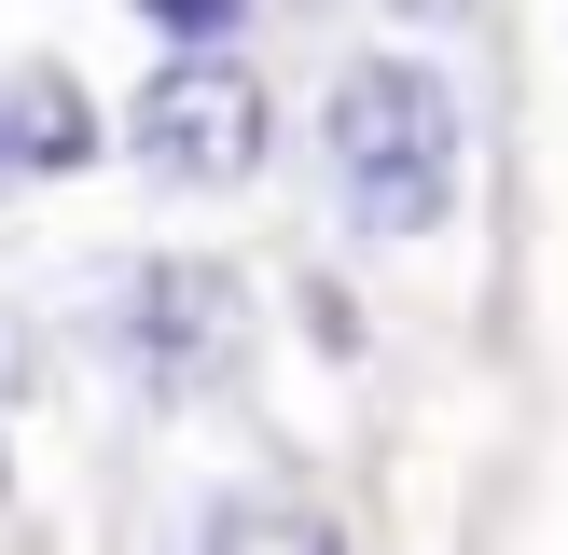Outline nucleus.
I'll use <instances>...</instances> for the list:
<instances>
[{
	"mask_svg": "<svg viewBox=\"0 0 568 555\" xmlns=\"http://www.w3.org/2000/svg\"><path fill=\"white\" fill-rule=\"evenodd\" d=\"M0 500H14V431H0Z\"/></svg>",
	"mask_w": 568,
	"mask_h": 555,
	"instance_id": "7",
	"label": "nucleus"
},
{
	"mask_svg": "<svg viewBox=\"0 0 568 555\" xmlns=\"http://www.w3.org/2000/svg\"><path fill=\"white\" fill-rule=\"evenodd\" d=\"M320 153H333V181H347L361 236H444L458 194H471V111H458V83H444L430 56L388 42V56H347V70H333Z\"/></svg>",
	"mask_w": 568,
	"mask_h": 555,
	"instance_id": "1",
	"label": "nucleus"
},
{
	"mask_svg": "<svg viewBox=\"0 0 568 555\" xmlns=\"http://www.w3.org/2000/svg\"><path fill=\"white\" fill-rule=\"evenodd\" d=\"M125 347L153 389H222L250 347V292L222 264H139V305H125Z\"/></svg>",
	"mask_w": 568,
	"mask_h": 555,
	"instance_id": "3",
	"label": "nucleus"
},
{
	"mask_svg": "<svg viewBox=\"0 0 568 555\" xmlns=\"http://www.w3.org/2000/svg\"><path fill=\"white\" fill-rule=\"evenodd\" d=\"M194 555H236V527H209V542H194Z\"/></svg>",
	"mask_w": 568,
	"mask_h": 555,
	"instance_id": "8",
	"label": "nucleus"
},
{
	"mask_svg": "<svg viewBox=\"0 0 568 555\" xmlns=\"http://www.w3.org/2000/svg\"><path fill=\"white\" fill-rule=\"evenodd\" d=\"M250 14H264V0H139V28H153L166 56H236Z\"/></svg>",
	"mask_w": 568,
	"mask_h": 555,
	"instance_id": "5",
	"label": "nucleus"
},
{
	"mask_svg": "<svg viewBox=\"0 0 568 555\" xmlns=\"http://www.w3.org/2000/svg\"><path fill=\"white\" fill-rule=\"evenodd\" d=\"M375 14H403V28H430V14H458V0H375Z\"/></svg>",
	"mask_w": 568,
	"mask_h": 555,
	"instance_id": "6",
	"label": "nucleus"
},
{
	"mask_svg": "<svg viewBox=\"0 0 568 555\" xmlns=\"http://www.w3.org/2000/svg\"><path fill=\"white\" fill-rule=\"evenodd\" d=\"M111 139H125L139 181H166V194H250L264 153H277V98H264L250 56H153Z\"/></svg>",
	"mask_w": 568,
	"mask_h": 555,
	"instance_id": "2",
	"label": "nucleus"
},
{
	"mask_svg": "<svg viewBox=\"0 0 568 555\" xmlns=\"http://www.w3.org/2000/svg\"><path fill=\"white\" fill-rule=\"evenodd\" d=\"M0 194H14V181H0Z\"/></svg>",
	"mask_w": 568,
	"mask_h": 555,
	"instance_id": "9",
	"label": "nucleus"
},
{
	"mask_svg": "<svg viewBox=\"0 0 568 555\" xmlns=\"http://www.w3.org/2000/svg\"><path fill=\"white\" fill-rule=\"evenodd\" d=\"M111 153V111L83 98V70L55 56H0V181H70Z\"/></svg>",
	"mask_w": 568,
	"mask_h": 555,
	"instance_id": "4",
	"label": "nucleus"
}]
</instances>
